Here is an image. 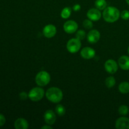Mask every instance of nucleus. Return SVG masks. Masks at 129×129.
<instances>
[{
	"label": "nucleus",
	"mask_w": 129,
	"mask_h": 129,
	"mask_svg": "<svg viewBox=\"0 0 129 129\" xmlns=\"http://www.w3.org/2000/svg\"><path fill=\"white\" fill-rule=\"evenodd\" d=\"M120 16L119 10L113 6H108L104 10L103 13V17L106 21L113 23L117 21Z\"/></svg>",
	"instance_id": "1"
},
{
	"label": "nucleus",
	"mask_w": 129,
	"mask_h": 129,
	"mask_svg": "<svg viewBox=\"0 0 129 129\" xmlns=\"http://www.w3.org/2000/svg\"><path fill=\"white\" fill-rule=\"evenodd\" d=\"M48 100L52 103H58L62 100V91L57 87H51L47 90L45 93Z\"/></svg>",
	"instance_id": "2"
},
{
	"label": "nucleus",
	"mask_w": 129,
	"mask_h": 129,
	"mask_svg": "<svg viewBox=\"0 0 129 129\" xmlns=\"http://www.w3.org/2000/svg\"><path fill=\"white\" fill-rule=\"evenodd\" d=\"M50 81V76L47 71H40L35 77V82L39 86H45L47 85Z\"/></svg>",
	"instance_id": "3"
},
{
	"label": "nucleus",
	"mask_w": 129,
	"mask_h": 129,
	"mask_svg": "<svg viewBox=\"0 0 129 129\" xmlns=\"http://www.w3.org/2000/svg\"><path fill=\"white\" fill-rule=\"evenodd\" d=\"M45 92L44 89L40 87L32 88L28 93V98L33 102H39L44 97Z\"/></svg>",
	"instance_id": "4"
},
{
	"label": "nucleus",
	"mask_w": 129,
	"mask_h": 129,
	"mask_svg": "<svg viewBox=\"0 0 129 129\" xmlns=\"http://www.w3.org/2000/svg\"><path fill=\"white\" fill-rule=\"evenodd\" d=\"M81 47V40L78 39H72L69 40L67 43V49L70 53L74 54L76 53L80 50Z\"/></svg>",
	"instance_id": "5"
},
{
	"label": "nucleus",
	"mask_w": 129,
	"mask_h": 129,
	"mask_svg": "<svg viewBox=\"0 0 129 129\" xmlns=\"http://www.w3.org/2000/svg\"><path fill=\"white\" fill-rule=\"evenodd\" d=\"M105 69L110 74H115L118 70V64L115 60L109 59L105 63Z\"/></svg>",
	"instance_id": "6"
},
{
	"label": "nucleus",
	"mask_w": 129,
	"mask_h": 129,
	"mask_svg": "<svg viewBox=\"0 0 129 129\" xmlns=\"http://www.w3.org/2000/svg\"><path fill=\"white\" fill-rule=\"evenodd\" d=\"M78 23L73 20L67 21L63 26L64 30L68 34H73L78 30Z\"/></svg>",
	"instance_id": "7"
},
{
	"label": "nucleus",
	"mask_w": 129,
	"mask_h": 129,
	"mask_svg": "<svg viewBox=\"0 0 129 129\" xmlns=\"http://www.w3.org/2000/svg\"><path fill=\"white\" fill-rule=\"evenodd\" d=\"M100 39V33L97 30H91L87 35V40L90 44H96Z\"/></svg>",
	"instance_id": "8"
},
{
	"label": "nucleus",
	"mask_w": 129,
	"mask_h": 129,
	"mask_svg": "<svg viewBox=\"0 0 129 129\" xmlns=\"http://www.w3.org/2000/svg\"><path fill=\"white\" fill-rule=\"evenodd\" d=\"M56 33V27L54 25H51V24L46 25L43 29V34H44V35L45 37L49 38V39L55 36Z\"/></svg>",
	"instance_id": "9"
},
{
	"label": "nucleus",
	"mask_w": 129,
	"mask_h": 129,
	"mask_svg": "<svg viewBox=\"0 0 129 129\" xmlns=\"http://www.w3.org/2000/svg\"><path fill=\"white\" fill-rule=\"evenodd\" d=\"M44 120L47 125H53L56 120V115L51 110H48L45 112L44 115Z\"/></svg>",
	"instance_id": "10"
},
{
	"label": "nucleus",
	"mask_w": 129,
	"mask_h": 129,
	"mask_svg": "<svg viewBox=\"0 0 129 129\" xmlns=\"http://www.w3.org/2000/svg\"><path fill=\"white\" fill-rule=\"evenodd\" d=\"M115 127L117 129H129V118L125 117L118 118L116 120Z\"/></svg>",
	"instance_id": "11"
},
{
	"label": "nucleus",
	"mask_w": 129,
	"mask_h": 129,
	"mask_svg": "<svg viewBox=\"0 0 129 129\" xmlns=\"http://www.w3.org/2000/svg\"><path fill=\"white\" fill-rule=\"evenodd\" d=\"M87 16L91 21H98L101 18L102 14L98 9L91 8L88 10L87 13Z\"/></svg>",
	"instance_id": "12"
},
{
	"label": "nucleus",
	"mask_w": 129,
	"mask_h": 129,
	"mask_svg": "<svg viewBox=\"0 0 129 129\" xmlns=\"http://www.w3.org/2000/svg\"><path fill=\"white\" fill-rule=\"evenodd\" d=\"M81 55L82 57L85 59H91L93 58L95 55V50L91 47L83 48L81 51Z\"/></svg>",
	"instance_id": "13"
},
{
	"label": "nucleus",
	"mask_w": 129,
	"mask_h": 129,
	"mask_svg": "<svg viewBox=\"0 0 129 129\" xmlns=\"http://www.w3.org/2000/svg\"><path fill=\"white\" fill-rule=\"evenodd\" d=\"M14 126L16 129H27L28 128V123L25 118H19L15 120Z\"/></svg>",
	"instance_id": "14"
},
{
	"label": "nucleus",
	"mask_w": 129,
	"mask_h": 129,
	"mask_svg": "<svg viewBox=\"0 0 129 129\" xmlns=\"http://www.w3.org/2000/svg\"><path fill=\"white\" fill-rule=\"evenodd\" d=\"M118 65L121 69L127 71L129 69V57L127 55H122L118 59Z\"/></svg>",
	"instance_id": "15"
},
{
	"label": "nucleus",
	"mask_w": 129,
	"mask_h": 129,
	"mask_svg": "<svg viewBox=\"0 0 129 129\" xmlns=\"http://www.w3.org/2000/svg\"><path fill=\"white\" fill-rule=\"evenodd\" d=\"M118 90L122 94H127L129 93V83L124 81L121 83L118 86Z\"/></svg>",
	"instance_id": "16"
},
{
	"label": "nucleus",
	"mask_w": 129,
	"mask_h": 129,
	"mask_svg": "<svg viewBox=\"0 0 129 129\" xmlns=\"http://www.w3.org/2000/svg\"><path fill=\"white\" fill-rule=\"evenodd\" d=\"M94 5L98 10H103L107 8V3L105 0H96Z\"/></svg>",
	"instance_id": "17"
},
{
	"label": "nucleus",
	"mask_w": 129,
	"mask_h": 129,
	"mask_svg": "<svg viewBox=\"0 0 129 129\" xmlns=\"http://www.w3.org/2000/svg\"><path fill=\"white\" fill-rule=\"evenodd\" d=\"M71 15V8L69 7H66L62 10L60 16L62 18L67 19Z\"/></svg>",
	"instance_id": "18"
},
{
	"label": "nucleus",
	"mask_w": 129,
	"mask_h": 129,
	"mask_svg": "<svg viewBox=\"0 0 129 129\" xmlns=\"http://www.w3.org/2000/svg\"><path fill=\"white\" fill-rule=\"evenodd\" d=\"M115 83L116 81L114 77L113 76L108 77V78L105 79V85L107 86V88H112V87L114 86L115 84Z\"/></svg>",
	"instance_id": "19"
},
{
	"label": "nucleus",
	"mask_w": 129,
	"mask_h": 129,
	"mask_svg": "<svg viewBox=\"0 0 129 129\" xmlns=\"http://www.w3.org/2000/svg\"><path fill=\"white\" fill-rule=\"evenodd\" d=\"M55 112L59 116H63L66 113V109L62 105H57L55 107Z\"/></svg>",
	"instance_id": "20"
},
{
	"label": "nucleus",
	"mask_w": 129,
	"mask_h": 129,
	"mask_svg": "<svg viewBox=\"0 0 129 129\" xmlns=\"http://www.w3.org/2000/svg\"><path fill=\"white\" fill-rule=\"evenodd\" d=\"M129 112V108L126 105H121L118 108V113L120 115L125 116L128 115Z\"/></svg>",
	"instance_id": "21"
},
{
	"label": "nucleus",
	"mask_w": 129,
	"mask_h": 129,
	"mask_svg": "<svg viewBox=\"0 0 129 129\" xmlns=\"http://www.w3.org/2000/svg\"><path fill=\"white\" fill-rule=\"evenodd\" d=\"M86 37V33L84 30H78L76 34V38L79 40H83Z\"/></svg>",
	"instance_id": "22"
},
{
	"label": "nucleus",
	"mask_w": 129,
	"mask_h": 129,
	"mask_svg": "<svg viewBox=\"0 0 129 129\" xmlns=\"http://www.w3.org/2000/svg\"><path fill=\"white\" fill-rule=\"evenodd\" d=\"M83 25L85 28L86 29H91L93 28V23H92L91 20H85L83 21Z\"/></svg>",
	"instance_id": "23"
},
{
	"label": "nucleus",
	"mask_w": 129,
	"mask_h": 129,
	"mask_svg": "<svg viewBox=\"0 0 129 129\" xmlns=\"http://www.w3.org/2000/svg\"><path fill=\"white\" fill-rule=\"evenodd\" d=\"M120 16L123 20H127L129 19V11L128 10H123L121 12Z\"/></svg>",
	"instance_id": "24"
},
{
	"label": "nucleus",
	"mask_w": 129,
	"mask_h": 129,
	"mask_svg": "<svg viewBox=\"0 0 129 129\" xmlns=\"http://www.w3.org/2000/svg\"><path fill=\"white\" fill-rule=\"evenodd\" d=\"M19 96H20V98L21 100H25L28 98V94H27L26 92H21L19 94Z\"/></svg>",
	"instance_id": "25"
},
{
	"label": "nucleus",
	"mask_w": 129,
	"mask_h": 129,
	"mask_svg": "<svg viewBox=\"0 0 129 129\" xmlns=\"http://www.w3.org/2000/svg\"><path fill=\"white\" fill-rule=\"evenodd\" d=\"M6 122V118L3 114L0 113V127L4 125Z\"/></svg>",
	"instance_id": "26"
},
{
	"label": "nucleus",
	"mask_w": 129,
	"mask_h": 129,
	"mask_svg": "<svg viewBox=\"0 0 129 129\" xmlns=\"http://www.w3.org/2000/svg\"><path fill=\"white\" fill-rule=\"evenodd\" d=\"M81 9V6L79 5V4H76V5H74L73 6V10L75 11H78L79 10H80Z\"/></svg>",
	"instance_id": "27"
},
{
	"label": "nucleus",
	"mask_w": 129,
	"mask_h": 129,
	"mask_svg": "<svg viewBox=\"0 0 129 129\" xmlns=\"http://www.w3.org/2000/svg\"><path fill=\"white\" fill-rule=\"evenodd\" d=\"M46 128H49V129H52V127H50V125H45V126H43L42 127V129H46Z\"/></svg>",
	"instance_id": "28"
},
{
	"label": "nucleus",
	"mask_w": 129,
	"mask_h": 129,
	"mask_svg": "<svg viewBox=\"0 0 129 129\" xmlns=\"http://www.w3.org/2000/svg\"><path fill=\"white\" fill-rule=\"evenodd\" d=\"M126 2H127V3L129 5V0H126Z\"/></svg>",
	"instance_id": "29"
},
{
	"label": "nucleus",
	"mask_w": 129,
	"mask_h": 129,
	"mask_svg": "<svg viewBox=\"0 0 129 129\" xmlns=\"http://www.w3.org/2000/svg\"><path fill=\"white\" fill-rule=\"evenodd\" d=\"M128 54H129V47H128Z\"/></svg>",
	"instance_id": "30"
}]
</instances>
